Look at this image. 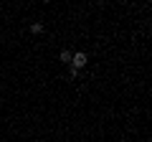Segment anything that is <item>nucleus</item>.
I'll use <instances>...</instances> for the list:
<instances>
[{"instance_id": "nucleus-2", "label": "nucleus", "mask_w": 152, "mask_h": 142, "mask_svg": "<svg viewBox=\"0 0 152 142\" xmlns=\"http://www.w3.org/2000/svg\"><path fill=\"white\" fill-rule=\"evenodd\" d=\"M71 56H74L71 51H61V56H58V59L64 61V64H71Z\"/></svg>"}, {"instance_id": "nucleus-1", "label": "nucleus", "mask_w": 152, "mask_h": 142, "mask_svg": "<svg viewBox=\"0 0 152 142\" xmlns=\"http://www.w3.org/2000/svg\"><path fill=\"white\" fill-rule=\"evenodd\" d=\"M86 53H81V51H79V53H74L71 56V69L74 71H79V69H84V66H86Z\"/></svg>"}, {"instance_id": "nucleus-3", "label": "nucleus", "mask_w": 152, "mask_h": 142, "mask_svg": "<svg viewBox=\"0 0 152 142\" xmlns=\"http://www.w3.org/2000/svg\"><path fill=\"white\" fill-rule=\"evenodd\" d=\"M31 33H36V36H38V33H43V26H41V23H33V26H31Z\"/></svg>"}]
</instances>
